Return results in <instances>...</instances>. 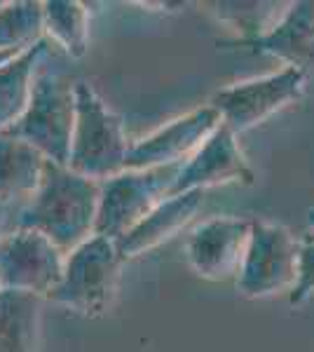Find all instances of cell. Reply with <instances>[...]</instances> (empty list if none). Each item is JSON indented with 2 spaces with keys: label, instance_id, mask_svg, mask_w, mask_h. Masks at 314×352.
Wrapping results in <instances>:
<instances>
[{
  "label": "cell",
  "instance_id": "obj_11",
  "mask_svg": "<svg viewBox=\"0 0 314 352\" xmlns=\"http://www.w3.org/2000/svg\"><path fill=\"white\" fill-rule=\"evenodd\" d=\"M223 184H254V169L237 144V134L218 124L214 134L197 148L195 155L181 167L171 195L190 190H207Z\"/></svg>",
  "mask_w": 314,
  "mask_h": 352
},
{
  "label": "cell",
  "instance_id": "obj_8",
  "mask_svg": "<svg viewBox=\"0 0 314 352\" xmlns=\"http://www.w3.org/2000/svg\"><path fill=\"white\" fill-rule=\"evenodd\" d=\"M66 254L28 228H12L0 237V292H16L47 300L61 282Z\"/></svg>",
  "mask_w": 314,
  "mask_h": 352
},
{
  "label": "cell",
  "instance_id": "obj_21",
  "mask_svg": "<svg viewBox=\"0 0 314 352\" xmlns=\"http://www.w3.org/2000/svg\"><path fill=\"white\" fill-rule=\"evenodd\" d=\"M16 54H19V52H0V66L8 64V61L12 59V56H16Z\"/></svg>",
  "mask_w": 314,
  "mask_h": 352
},
{
  "label": "cell",
  "instance_id": "obj_14",
  "mask_svg": "<svg viewBox=\"0 0 314 352\" xmlns=\"http://www.w3.org/2000/svg\"><path fill=\"white\" fill-rule=\"evenodd\" d=\"M47 162L26 141L0 134V200L16 209L31 200L43 184Z\"/></svg>",
  "mask_w": 314,
  "mask_h": 352
},
{
  "label": "cell",
  "instance_id": "obj_9",
  "mask_svg": "<svg viewBox=\"0 0 314 352\" xmlns=\"http://www.w3.org/2000/svg\"><path fill=\"white\" fill-rule=\"evenodd\" d=\"M221 116L211 104L195 109L159 127L146 139L131 144L127 169H153L183 164L197 153L199 146L218 129Z\"/></svg>",
  "mask_w": 314,
  "mask_h": 352
},
{
  "label": "cell",
  "instance_id": "obj_16",
  "mask_svg": "<svg viewBox=\"0 0 314 352\" xmlns=\"http://www.w3.org/2000/svg\"><path fill=\"white\" fill-rule=\"evenodd\" d=\"M43 298L0 292V352H40Z\"/></svg>",
  "mask_w": 314,
  "mask_h": 352
},
{
  "label": "cell",
  "instance_id": "obj_2",
  "mask_svg": "<svg viewBox=\"0 0 314 352\" xmlns=\"http://www.w3.org/2000/svg\"><path fill=\"white\" fill-rule=\"evenodd\" d=\"M131 144L117 113L104 104L89 82H76V127L68 169L92 181L113 179L127 169Z\"/></svg>",
  "mask_w": 314,
  "mask_h": 352
},
{
  "label": "cell",
  "instance_id": "obj_19",
  "mask_svg": "<svg viewBox=\"0 0 314 352\" xmlns=\"http://www.w3.org/2000/svg\"><path fill=\"white\" fill-rule=\"evenodd\" d=\"M314 294V242H300L298 282L289 292V303L300 305Z\"/></svg>",
  "mask_w": 314,
  "mask_h": 352
},
{
  "label": "cell",
  "instance_id": "obj_10",
  "mask_svg": "<svg viewBox=\"0 0 314 352\" xmlns=\"http://www.w3.org/2000/svg\"><path fill=\"white\" fill-rule=\"evenodd\" d=\"M251 219L214 217L199 223L188 237V261L199 277L225 282L237 277L249 244Z\"/></svg>",
  "mask_w": 314,
  "mask_h": 352
},
{
  "label": "cell",
  "instance_id": "obj_6",
  "mask_svg": "<svg viewBox=\"0 0 314 352\" xmlns=\"http://www.w3.org/2000/svg\"><path fill=\"white\" fill-rule=\"evenodd\" d=\"M300 242L287 226L251 219L249 244L242 268L237 272V289L247 298H267L279 292H291L298 282Z\"/></svg>",
  "mask_w": 314,
  "mask_h": 352
},
{
  "label": "cell",
  "instance_id": "obj_1",
  "mask_svg": "<svg viewBox=\"0 0 314 352\" xmlns=\"http://www.w3.org/2000/svg\"><path fill=\"white\" fill-rule=\"evenodd\" d=\"M99 200V181L47 162L43 184L31 200L16 209L12 228L36 230L64 254H71L94 235Z\"/></svg>",
  "mask_w": 314,
  "mask_h": 352
},
{
  "label": "cell",
  "instance_id": "obj_12",
  "mask_svg": "<svg viewBox=\"0 0 314 352\" xmlns=\"http://www.w3.org/2000/svg\"><path fill=\"white\" fill-rule=\"evenodd\" d=\"M225 47H249L254 52L277 56L287 66L314 71V0L291 3L277 21L251 41H223Z\"/></svg>",
  "mask_w": 314,
  "mask_h": 352
},
{
  "label": "cell",
  "instance_id": "obj_23",
  "mask_svg": "<svg viewBox=\"0 0 314 352\" xmlns=\"http://www.w3.org/2000/svg\"><path fill=\"white\" fill-rule=\"evenodd\" d=\"M0 5H3V3H0Z\"/></svg>",
  "mask_w": 314,
  "mask_h": 352
},
{
  "label": "cell",
  "instance_id": "obj_3",
  "mask_svg": "<svg viewBox=\"0 0 314 352\" xmlns=\"http://www.w3.org/2000/svg\"><path fill=\"white\" fill-rule=\"evenodd\" d=\"M122 263L124 258L120 256L115 240L92 235L66 254L64 275L47 300L82 317L106 315L117 296Z\"/></svg>",
  "mask_w": 314,
  "mask_h": 352
},
{
  "label": "cell",
  "instance_id": "obj_13",
  "mask_svg": "<svg viewBox=\"0 0 314 352\" xmlns=\"http://www.w3.org/2000/svg\"><path fill=\"white\" fill-rule=\"evenodd\" d=\"M202 197H204L202 190H190V192H179V195H169L167 200H162L139 226H134L127 235L120 237L117 240L120 256L124 261L144 256V254L157 249L159 244L171 240L199 212Z\"/></svg>",
  "mask_w": 314,
  "mask_h": 352
},
{
  "label": "cell",
  "instance_id": "obj_7",
  "mask_svg": "<svg viewBox=\"0 0 314 352\" xmlns=\"http://www.w3.org/2000/svg\"><path fill=\"white\" fill-rule=\"evenodd\" d=\"M307 73L295 66H284L275 73L235 82L218 89L209 104L218 111L221 122L235 134H244L267 120L284 106L305 94Z\"/></svg>",
  "mask_w": 314,
  "mask_h": 352
},
{
  "label": "cell",
  "instance_id": "obj_22",
  "mask_svg": "<svg viewBox=\"0 0 314 352\" xmlns=\"http://www.w3.org/2000/svg\"><path fill=\"white\" fill-rule=\"evenodd\" d=\"M302 242H314V226L307 230V235H305V240H302Z\"/></svg>",
  "mask_w": 314,
  "mask_h": 352
},
{
  "label": "cell",
  "instance_id": "obj_4",
  "mask_svg": "<svg viewBox=\"0 0 314 352\" xmlns=\"http://www.w3.org/2000/svg\"><path fill=\"white\" fill-rule=\"evenodd\" d=\"M76 82L64 73H38L26 113L5 134L26 141L49 162L68 167L76 127Z\"/></svg>",
  "mask_w": 314,
  "mask_h": 352
},
{
  "label": "cell",
  "instance_id": "obj_20",
  "mask_svg": "<svg viewBox=\"0 0 314 352\" xmlns=\"http://www.w3.org/2000/svg\"><path fill=\"white\" fill-rule=\"evenodd\" d=\"M14 214H16V207H12V204H8V202L0 200V237H3L5 232L12 230Z\"/></svg>",
  "mask_w": 314,
  "mask_h": 352
},
{
  "label": "cell",
  "instance_id": "obj_17",
  "mask_svg": "<svg viewBox=\"0 0 314 352\" xmlns=\"http://www.w3.org/2000/svg\"><path fill=\"white\" fill-rule=\"evenodd\" d=\"M45 38L54 41L71 59H82L89 47V10L78 0L43 3Z\"/></svg>",
  "mask_w": 314,
  "mask_h": 352
},
{
  "label": "cell",
  "instance_id": "obj_5",
  "mask_svg": "<svg viewBox=\"0 0 314 352\" xmlns=\"http://www.w3.org/2000/svg\"><path fill=\"white\" fill-rule=\"evenodd\" d=\"M186 164V162H183ZM183 164L153 169H124L101 184L99 217L94 235L120 240L171 195Z\"/></svg>",
  "mask_w": 314,
  "mask_h": 352
},
{
  "label": "cell",
  "instance_id": "obj_18",
  "mask_svg": "<svg viewBox=\"0 0 314 352\" xmlns=\"http://www.w3.org/2000/svg\"><path fill=\"white\" fill-rule=\"evenodd\" d=\"M43 38V3L16 0L0 5V52H21Z\"/></svg>",
  "mask_w": 314,
  "mask_h": 352
},
{
  "label": "cell",
  "instance_id": "obj_15",
  "mask_svg": "<svg viewBox=\"0 0 314 352\" xmlns=\"http://www.w3.org/2000/svg\"><path fill=\"white\" fill-rule=\"evenodd\" d=\"M49 41L43 38L0 66V134L8 132L26 113L33 82L40 73V61L45 59Z\"/></svg>",
  "mask_w": 314,
  "mask_h": 352
}]
</instances>
